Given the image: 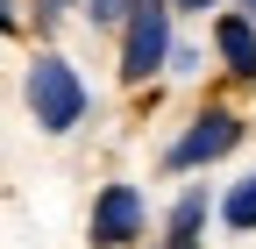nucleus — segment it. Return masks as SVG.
Returning a JSON list of instances; mask_svg holds the SVG:
<instances>
[{
  "instance_id": "obj_9",
  "label": "nucleus",
  "mask_w": 256,
  "mask_h": 249,
  "mask_svg": "<svg viewBox=\"0 0 256 249\" xmlns=\"http://www.w3.org/2000/svg\"><path fill=\"white\" fill-rule=\"evenodd\" d=\"M178 8H192V14H206V8H220V0H178Z\"/></svg>"
},
{
  "instance_id": "obj_6",
  "label": "nucleus",
  "mask_w": 256,
  "mask_h": 249,
  "mask_svg": "<svg viewBox=\"0 0 256 249\" xmlns=\"http://www.w3.org/2000/svg\"><path fill=\"white\" fill-rule=\"evenodd\" d=\"M200 228H206V185H185L171 206V249H200Z\"/></svg>"
},
{
  "instance_id": "obj_2",
  "label": "nucleus",
  "mask_w": 256,
  "mask_h": 249,
  "mask_svg": "<svg viewBox=\"0 0 256 249\" xmlns=\"http://www.w3.org/2000/svg\"><path fill=\"white\" fill-rule=\"evenodd\" d=\"M171 57V8L164 0H142L136 14H128V43H121V78L142 86L156 64Z\"/></svg>"
},
{
  "instance_id": "obj_4",
  "label": "nucleus",
  "mask_w": 256,
  "mask_h": 249,
  "mask_svg": "<svg viewBox=\"0 0 256 249\" xmlns=\"http://www.w3.org/2000/svg\"><path fill=\"white\" fill-rule=\"evenodd\" d=\"M142 235V192L128 178H114L100 200H92V249H128Z\"/></svg>"
},
{
  "instance_id": "obj_7",
  "label": "nucleus",
  "mask_w": 256,
  "mask_h": 249,
  "mask_svg": "<svg viewBox=\"0 0 256 249\" xmlns=\"http://www.w3.org/2000/svg\"><path fill=\"white\" fill-rule=\"evenodd\" d=\"M220 221H228V228H242V235L256 228V178H242V185H235V192H228V200H220Z\"/></svg>"
},
{
  "instance_id": "obj_5",
  "label": "nucleus",
  "mask_w": 256,
  "mask_h": 249,
  "mask_svg": "<svg viewBox=\"0 0 256 249\" xmlns=\"http://www.w3.org/2000/svg\"><path fill=\"white\" fill-rule=\"evenodd\" d=\"M214 50L228 57V72H235V78H256V22H249L242 8L214 22Z\"/></svg>"
},
{
  "instance_id": "obj_11",
  "label": "nucleus",
  "mask_w": 256,
  "mask_h": 249,
  "mask_svg": "<svg viewBox=\"0 0 256 249\" xmlns=\"http://www.w3.org/2000/svg\"><path fill=\"white\" fill-rule=\"evenodd\" d=\"M235 8H242V14H256V0H235Z\"/></svg>"
},
{
  "instance_id": "obj_10",
  "label": "nucleus",
  "mask_w": 256,
  "mask_h": 249,
  "mask_svg": "<svg viewBox=\"0 0 256 249\" xmlns=\"http://www.w3.org/2000/svg\"><path fill=\"white\" fill-rule=\"evenodd\" d=\"M43 8H50V14H64V8H72V0H43Z\"/></svg>"
},
{
  "instance_id": "obj_1",
  "label": "nucleus",
  "mask_w": 256,
  "mask_h": 249,
  "mask_svg": "<svg viewBox=\"0 0 256 249\" xmlns=\"http://www.w3.org/2000/svg\"><path fill=\"white\" fill-rule=\"evenodd\" d=\"M28 114H36V128L64 136L86 121V78L64 64V57H36L28 64Z\"/></svg>"
},
{
  "instance_id": "obj_3",
  "label": "nucleus",
  "mask_w": 256,
  "mask_h": 249,
  "mask_svg": "<svg viewBox=\"0 0 256 249\" xmlns=\"http://www.w3.org/2000/svg\"><path fill=\"white\" fill-rule=\"evenodd\" d=\"M242 142V114H228V107H206L200 121H192V128L171 142V171H192V164H214V157H228V150Z\"/></svg>"
},
{
  "instance_id": "obj_8",
  "label": "nucleus",
  "mask_w": 256,
  "mask_h": 249,
  "mask_svg": "<svg viewBox=\"0 0 256 249\" xmlns=\"http://www.w3.org/2000/svg\"><path fill=\"white\" fill-rule=\"evenodd\" d=\"M136 8H142V0H86V14L100 22V28H107V22H128Z\"/></svg>"
}]
</instances>
